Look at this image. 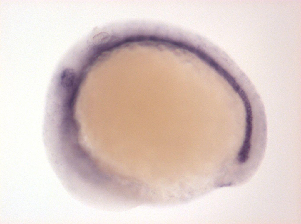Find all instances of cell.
<instances>
[{"label":"cell","mask_w":301,"mask_h":224,"mask_svg":"<svg viewBox=\"0 0 301 224\" xmlns=\"http://www.w3.org/2000/svg\"><path fill=\"white\" fill-rule=\"evenodd\" d=\"M75 78V73L74 70L70 68L64 70L60 76V83L66 88L71 87L73 84Z\"/></svg>","instance_id":"obj_2"},{"label":"cell","mask_w":301,"mask_h":224,"mask_svg":"<svg viewBox=\"0 0 301 224\" xmlns=\"http://www.w3.org/2000/svg\"><path fill=\"white\" fill-rule=\"evenodd\" d=\"M252 113H246V126L245 138L241 150L245 152H249L250 149V139L252 128Z\"/></svg>","instance_id":"obj_1"}]
</instances>
